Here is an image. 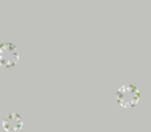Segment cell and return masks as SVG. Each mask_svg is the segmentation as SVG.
I'll list each match as a JSON object with an SVG mask.
<instances>
[{"label": "cell", "instance_id": "3", "mask_svg": "<svg viewBox=\"0 0 151 132\" xmlns=\"http://www.w3.org/2000/svg\"><path fill=\"white\" fill-rule=\"evenodd\" d=\"M1 126L5 132H19L24 127V119L19 112H8L2 119Z\"/></svg>", "mask_w": 151, "mask_h": 132}, {"label": "cell", "instance_id": "2", "mask_svg": "<svg viewBox=\"0 0 151 132\" xmlns=\"http://www.w3.org/2000/svg\"><path fill=\"white\" fill-rule=\"evenodd\" d=\"M20 61V51L14 44L4 41L0 44V66L4 68L14 67Z\"/></svg>", "mask_w": 151, "mask_h": 132}, {"label": "cell", "instance_id": "1", "mask_svg": "<svg viewBox=\"0 0 151 132\" xmlns=\"http://www.w3.org/2000/svg\"><path fill=\"white\" fill-rule=\"evenodd\" d=\"M141 98V91L137 85L127 83L120 87L116 93V101L122 108H132L136 106Z\"/></svg>", "mask_w": 151, "mask_h": 132}]
</instances>
